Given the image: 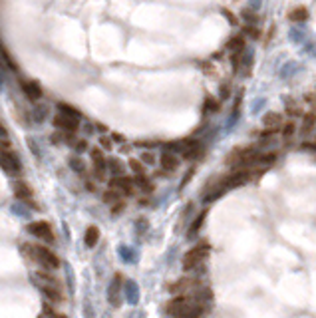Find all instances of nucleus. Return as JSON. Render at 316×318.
Segmentation results:
<instances>
[{
	"label": "nucleus",
	"instance_id": "nucleus-1",
	"mask_svg": "<svg viewBox=\"0 0 316 318\" xmlns=\"http://www.w3.org/2000/svg\"><path fill=\"white\" fill-rule=\"evenodd\" d=\"M30 279L40 288V292L50 298V302H54V304L64 302L66 296H64V285H62L60 279H56L54 275H50L48 271H36Z\"/></svg>",
	"mask_w": 316,
	"mask_h": 318
},
{
	"label": "nucleus",
	"instance_id": "nucleus-2",
	"mask_svg": "<svg viewBox=\"0 0 316 318\" xmlns=\"http://www.w3.org/2000/svg\"><path fill=\"white\" fill-rule=\"evenodd\" d=\"M165 312L173 318H199L205 312V308L199 300H191L187 296H177L167 302Z\"/></svg>",
	"mask_w": 316,
	"mask_h": 318
},
{
	"label": "nucleus",
	"instance_id": "nucleus-3",
	"mask_svg": "<svg viewBox=\"0 0 316 318\" xmlns=\"http://www.w3.org/2000/svg\"><path fill=\"white\" fill-rule=\"evenodd\" d=\"M22 251H24V254L30 260H34L36 264H40L44 271H56L60 267V258L56 256V253H52L48 247L26 243V245H22Z\"/></svg>",
	"mask_w": 316,
	"mask_h": 318
},
{
	"label": "nucleus",
	"instance_id": "nucleus-4",
	"mask_svg": "<svg viewBox=\"0 0 316 318\" xmlns=\"http://www.w3.org/2000/svg\"><path fill=\"white\" fill-rule=\"evenodd\" d=\"M209 253H211V245H209L207 241L199 243L197 247H193L191 251L185 253V256H183V269H185V271L197 269L199 264L209 256Z\"/></svg>",
	"mask_w": 316,
	"mask_h": 318
},
{
	"label": "nucleus",
	"instance_id": "nucleus-5",
	"mask_svg": "<svg viewBox=\"0 0 316 318\" xmlns=\"http://www.w3.org/2000/svg\"><path fill=\"white\" fill-rule=\"evenodd\" d=\"M26 231L42 241H48V243H54V233H52V227L48 221H34V223H28L26 225Z\"/></svg>",
	"mask_w": 316,
	"mask_h": 318
},
{
	"label": "nucleus",
	"instance_id": "nucleus-6",
	"mask_svg": "<svg viewBox=\"0 0 316 318\" xmlns=\"http://www.w3.org/2000/svg\"><path fill=\"white\" fill-rule=\"evenodd\" d=\"M0 167H2L8 175H18L20 169H22L18 157L10 151H0Z\"/></svg>",
	"mask_w": 316,
	"mask_h": 318
},
{
	"label": "nucleus",
	"instance_id": "nucleus-7",
	"mask_svg": "<svg viewBox=\"0 0 316 318\" xmlns=\"http://www.w3.org/2000/svg\"><path fill=\"white\" fill-rule=\"evenodd\" d=\"M133 179H129L127 175H116L114 179H110V189L120 191L122 195H131L133 193Z\"/></svg>",
	"mask_w": 316,
	"mask_h": 318
},
{
	"label": "nucleus",
	"instance_id": "nucleus-8",
	"mask_svg": "<svg viewBox=\"0 0 316 318\" xmlns=\"http://www.w3.org/2000/svg\"><path fill=\"white\" fill-rule=\"evenodd\" d=\"M122 283H124V277L120 273H116L112 285H110V290H108V300L112 306H120L122 304Z\"/></svg>",
	"mask_w": 316,
	"mask_h": 318
},
{
	"label": "nucleus",
	"instance_id": "nucleus-9",
	"mask_svg": "<svg viewBox=\"0 0 316 318\" xmlns=\"http://www.w3.org/2000/svg\"><path fill=\"white\" fill-rule=\"evenodd\" d=\"M54 126H56L58 129H62V131H68V133H74V131H78V127H80L76 118L66 116V114H62V112L54 118Z\"/></svg>",
	"mask_w": 316,
	"mask_h": 318
},
{
	"label": "nucleus",
	"instance_id": "nucleus-10",
	"mask_svg": "<svg viewBox=\"0 0 316 318\" xmlns=\"http://www.w3.org/2000/svg\"><path fill=\"white\" fill-rule=\"evenodd\" d=\"M14 195H16V199L24 201L26 205L36 207L34 201H32V189H30V185H28L26 181H16V183H14Z\"/></svg>",
	"mask_w": 316,
	"mask_h": 318
},
{
	"label": "nucleus",
	"instance_id": "nucleus-11",
	"mask_svg": "<svg viewBox=\"0 0 316 318\" xmlns=\"http://www.w3.org/2000/svg\"><path fill=\"white\" fill-rule=\"evenodd\" d=\"M92 155V161H94V167H95V177L97 179H103V173H105V157H103V151L94 147L90 151Z\"/></svg>",
	"mask_w": 316,
	"mask_h": 318
},
{
	"label": "nucleus",
	"instance_id": "nucleus-12",
	"mask_svg": "<svg viewBox=\"0 0 316 318\" xmlns=\"http://www.w3.org/2000/svg\"><path fill=\"white\" fill-rule=\"evenodd\" d=\"M159 163H161V169H163V171H175V169L179 167L177 153L163 151V153H161V157H159Z\"/></svg>",
	"mask_w": 316,
	"mask_h": 318
},
{
	"label": "nucleus",
	"instance_id": "nucleus-13",
	"mask_svg": "<svg viewBox=\"0 0 316 318\" xmlns=\"http://www.w3.org/2000/svg\"><path fill=\"white\" fill-rule=\"evenodd\" d=\"M22 92L30 97V99H40L42 97V88L38 82L34 80H22Z\"/></svg>",
	"mask_w": 316,
	"mask_h": 318
},
{
	"label": "nucleus",
	"instance_id": "nucleus-14",
	"mask_svg": "<svg viewBox=\"0 0 316 318\" xmlns=\"http://www.w3.org/2000/svg\"><path fill=\"white\" fill-rule=\"evenodd\" d=\"M262 124L267 126V129H281V126H283V116L281 114H277V112H269L265 118H262Z\"/></svg>",
	"mask_w": 316,
	"mask_h": 318
},
{
	"label": "nucleus",
	"instance_id": "nucleus-15",
	"mask_svg": "<svg viewBox=\"0 0 316 318\" xmlns=\"http://www.w3.org/2000/svg\"><path fill=\"white\" fill-rule=\"evenodd\" d=\"M97 241H99V229L97 227H88L86 229V235H84V243H86V247H95L97 245Z\"/></svg>",
	"mask_w": 316,
	"mask_h": 318
},
{
	"label": "nucleus",
	"instance_id": "nucleus-16",
	"mask_svg": "<svg viewBox=\"0 0 316 318\" xmlns=\"http://www.w3.org/2000/svg\"><path fill=\"white\" fill-rule=\"evenodd\" d=\"M308 18V10L304 6H296L294 10L288 12V20L290 22H304Z\"/></svg>",
	"mask_w": 316,
	"mask_h": 318
},
{
	"label": "nucleus",
	"instance_id": "nucleus-17",
	"mask_svg": "<svg viewBox=\"0 0 316 318\" xmlns=\"http://www.w3.org/2000/svg\"><path fill=\"white\" fill-rule=\"evenodd\" d=\"M105 169H110L114 173V177L124 175V171H126V167L120 163V159H105Z\"/></svg>",
	"mask_w": 316,
	"mask_h": 318
},
{
	"label": "nucleus",
	"instance_id": "nucleus-18",
	"mask_svg": "<svg viewBox=\"0 0 316 318\" xmlns=\"http://www.w3.org/2000/svg\"><path fill=\"white\" fill-rule=\"evenodd\" d=\"M122 201V193L116 191V189H108L103 193V203H108V205H116Z\"/></svg>",
	"mask_w": 316,
	"mask_h": 318
},
{
	"label": "nucleus",
	"instance_id": "nucleus-19",
	"mask_svg": "<svg viewBox=\"0 0 316 318\" xmlns=\"http://www.w3.org/2000/svg\"><path fill=\"white\" fill-rule=\"evenodd\" d=\"M133 185H139V189H143V191H147V193L153 191V185H151V181L145 177V173H143V175H135Z\"/></svg>",
	"mask_w": 316,
	"mask_h": 318
},
{
	"label": "nucleus",
	"instance_id": "nucleus-20",
	"mask_svg": "<svg viewBox=\"0 0 316 318\" xmlns=\"http://www.w3.org/2000/svg\"><path fill=\"white\" fill-rule=\"evenodd\" d=\"M227 48L233 50V52H241V50L245 48V36H235V38H231L229 44H227Z\"/></svg>",
	"mask_w": 316,
	"mask_h": 318
},
{
	"label": "nucleus",
	"instance_id": "nucleus-21",
	"mask_svg": "<svg viewBox=\"0 0 316 318\" xmlns=\"http://www.w3.org/2000/svg\"><path fill=\"white\" fill-rule=\"evenodd\" d=\"M312 129H314V112H308L304 114V120H302V131L312 133Z\"/></svg>",
	"mask_w": 316,
	"mask_h": 318
},
{
	"label": "nucleus",
	"instance_id": "nucleus-22",
	"mask_svg": "<svg viewBox=\"0 0 316 318\" xmlns=\"http://www.w3.org/2000/svg\"><path fill=\"white\" fill-rule=\"evenodd\" d=\"M205 217H207V211H203V213H201V215L197 217V221H195V223L191 225V229H189V233H187L189 237H195V235L199 233V229L203 227V221H205Z\"/></svg>",
	"mask_w": 316,
	"mask_h": 318
},
{
	"label": "nucleus",
	"instance_id": "nucleus-23",
	"mask_svg": "<svg viewBox=\"0 0 316 318\" xmlns=\"http://www.w3.org/2000/svg\"><path fill=\"white\" fill-rule=\"evenodd\" d=\"M281 129H283V135H284L286 139H290V137L294 135V131H296V124H294V122H283Z\"/></svg>",
	"mask_w": 316,
	"mask_h": 318
},
{
	"label": "nucleus",
	"instance_id": "nucleus-24",
	"mask_svg": "<svg viewBox=\"0 0 316 318\" xmlns=\"http://www.w3.org/2000/svg\"><path fill=\"white\" fill-rule=\"evenodd\" d=\"M129 169H131L135 175H143V173H145V165L139 161V159H133V157L129 159Z\"/></svg>",
	"mask_w": 316,
	"mask_h": 318
},
{
	"label": "nucleus",
	"instance_id": "nucleus-25",
	"mask_svg": "<svg viewBox=\"0 0 316 318\" xmlns=\"http://www.w3.org/2000/svg\"><path fill=\"white\" fill-rule=\"evenodd\" d=\"M58 110L62 112V114H66V116H72V118H80V114H78V110H74L70 103H58Z\"/></svg>",
	"mask_w": 316,
	"mask_h": 318
},
{
	"label": "nucleus",
	"instance_id": "nucleus-26",
	"mask_svg": "<svg viewBox=\"0 0 316 318\" xmlns=\"http://www.w3.org/2000/svg\"><path fill=\"white\" fill-rule=\"evenodd\" d=\"M48 318H68L66 314H60V312H56L54 308H52V306H48V304H44V310H42Z\"/></svg>",
	"mask_w": 316,
	"mask_h": 318
},
{
	"label": "nucleus",
	"instance_id": "nucleus-27",
	"mask_svg": "<svg viewBox=\"0 0 316 318\" xmlns=\"http://www.w3.org/2000/svg\"><path fill=\"white\" fill-rule=\"evenodd\" d=\"M139 161H141L143 165H153L157 159H155V155H153L151 151H147V153H141V159H139Z\"/></svg>",
	"mask_w": 316,
	"mask_h": 318
},
{
	"label": "nucleus",
	"instance_id": "nucleus-28",
	"mask_svg": "<svg viewBox=\"0 0 316 318\" xmlns=\"http://www.w3.org/2000/svg\"><path fill=\"white\" fill-rule=\"evenodd\" d=\"M70 165H72V167H74V169H76L78 173H82V171H84V163L80 161L78 157H72V161H70Z\"/></svg>",
	"mask_w": 316,
	"mask_h": 318
},
{
	"label": "nucleus",
	"instance_id": "nucleus-29",
	"mask_svg": "<svg viewBox=\"0 0 316 318\" xmlns=\"http://www.w3.org/2000/svg\"><path fill=\"white\" fill-rule=\"evenodd\" d=\"M243 18L247 20V24H256V16L251 14V10H243Z\"/></svg>",
	"mask_w": 316,
	"mask_h": 318
},
{
	"label": "nucleus",
	"instance_id": "nucleus-30",
	"mask_svg": "<svg viewBox=\"0 0 316 318\" xmlns=\"http://www.w3.org/2000/svg\"><path fill=\"white\" fill-rule=\"evenodd\" d=\"M72 147H74V149H76V151H84V149H86V147H88V143H86V141H84V139H76V141H74V145H72Z\"/></svg>",
	"mask_w": 316,
	"mask_h": 318
},
{
	"label": "nucleus",
	"instance_id": "nucleus-31",
	"mask_svg": "<svg viewBox=\"0 0 316 318\" xmlns=\"http://www.w3.org/2000/svg\"><path fill=\"white\" fill-rule=\"evenodd\" d=\"M221 12H223V16H225V18H227V20H229L231 24H237V22H239V20H237V18H235V16L231 14V10H227V8H223Z\"/></svg>",
	"mask_w": 316,
	"mask_h": 318
},
{
	"label": "nucleus",
	"instance_id": "nucleus-32",
	"mask_svg": "<svg viewBox=\"0 0 316 318\" xmlns=\"http://www.w3.org/2000/svg\"><path fill=\"white\" fill-rule=\"evenodd\" d=\"M99 141H101V145H103L105 149H108V147H112V141H110V137H101Z\"/></svg>",
	"mask_w": 316,
	"mask_h": 318
},
{
	"label": "nucleus",
	"instance_id": "nucleus-33",
	"mask_svg": "<svg viewBox=\"0 0 316 318\" xmlns=\"http://www.w3.org/2000/svg\"><path fill=\"white\" fill-rule=\"evenodd\" d=\"M112 139H114V141H118V143H124V137H122L120 133H114V135H112Z\"/></svg>",
	"mask_w": 316,
	"mask_h": 318
},
{
	"label": "nucleus",
	"instance_id": "nucleus-34",
	"mask_svg": "<svg viewBox=\"0 0 316 318\" xmlns=\"http://www.w3.org/2000/svg\"><path fill=\"white\" fill-rule=\"evenodd\" d=\"M0 135H6V131H4V127H2V124H0Z\"/></svg>",
	"mask_w": 316,
	"mask_h": 318
},
{
	"label": "nucleus",
	"instance_id": "nucleus-35",
	"mask_svg": "<svg viewBox=\"0 0 316 318\" xmlns=\"http://www.w3.org/2000/svg\"><path fill=\"white\" fill-rule=\"evenodd\" d=\"M38 318H48V316H46V314H44V312H42V314H40V316H38Z\"/></svg>",
	"mask_w": 316,
	"mask_h": 318
}]
</instances>
